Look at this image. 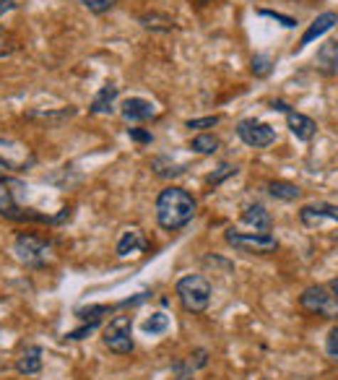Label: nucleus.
<instances>
[{"instance_id":"f257e3e1","label":"nucleus","mask_w":338,"mask_h":380,"mask_svg":"<svg viewBox=\"0 0 338 380\" xmlns=\"http://www.w3.org/2000/svg\"><path fill=\"white\" fill-rule=\"evenodd\" d=\"M196 198L190 196L188 190L177 188H164L157 198V221L159 227L167 232H177V229L188 227L193 216H196Z\"/></svg>"},{"instance_id":"f03ea898","label":"nucleus","mask_w":338,"mask_h":380,"mask_svg":"<svg viewBox=\"0 0 338 380\" xmlns=\"http://www.w3.org/2000/svg\"><path fill=\"white\" fill-rule=\"evenodd\" d=\"M26 196V183L16 177H0V216L11 221H53L34 209H23L21 198Z\"/></svg>"},{"instance_id":"7ed1b4c3","label":"nucleus","mask_w":338,"mask_h":380,"mask_svg":"<svg viewBox=\"0 0 338 380\" xmlns=\"http://www.w3.org/2000/svg\"><path fill=\"white\" fill-rule=\"evenodd\" d=\"M174 292H177V300L188 312H203L208 307L213 289H211L208 279H203V276H182Z\"/></svg>"},{"instance_id":"20e7f679","label":"nucleus","mask_w":338,"mask_h":380,"mask_svg":"<svg viewBox=\"0 0 338 380\" xmlns=\"http://www.w3.org/2000/svg\"><path fill=\"white\" fill-rule=\"evenodd\" d=\"M224 240L232 245L234 250L250 253V255H268V253H276L278 248L276 237L268 235V232H237V229H229Z\"/></svg>"},{"instance_id":"39448f33","label":"nucleus","mask_w":338,"mask_h":380,"mask_svg":"<svg viewBox=\"0 0 338 380\" xmlns=\"http://www.w3.org/2000/svg\"><path fill=\"white\" fill-rule=\"evenodd\" d=\"M14 253L23 266L39 268V266H45L47 255H50V243H45L42 237L31 235V232H21V235L16 237Z\"/></svg>"},{"instance_id":"423d86ee","label":"nucleus","mask_w":338,"mask_h":380,"mask_svg":"<svg viewBox=\"0 0 338 380\" xmlns=\"http://www.w3.org/2000/svg\"><path fill=\"white\" fill-rule=\"evenodd\" d=\"M105 344L115 354H130L133 352V320L130 315H115L105 331Z\"/></svg>"},{"instance_id":"0eeeda50","label":"nucleus","mask_w":338,"mask_h":380,"mask_svg":"<svg viewBox=\"0 0 338 380\" xmlns=\"http://www.w3.org/2000/svg\"><path fill=\"white\" fill-rule=\"evenodd\" d=\"M302 310L323 315V318H338V300L331 289L325 287H307L300 297Z\"/></svg>"},{"instance_id":"6e6552de","label":"nucleus","mask_w":338,"mask_h":380,"mask_svg":"<svg viewBox=\"0 0 338 380\" xmlns=\"http://www.w3.org/2000/svg\"><path fill=\"white\" fill-rule=\"evenodd\" d=\"M237 136L248 146H253V149H265V146H270L276 141V130L270 128L268 122L242 120L240 125H237Z\"/></svg>"},{"instance_id":"1a4fd4ad","label":"nucleus","mask_w":338,"mask_h":380,"mask_svg":"<svg viewBox=\"0 0 338 380\" xmlns=\"http://www.w3.org/2000/svg\"><path fill=\"white\" fill-rule=\"evenodd\" d=\"M300 219L305 227H317V224H323V221H338V206L307 204V206H302Z\"/></svg>"},{"instance_id":"9d476101","label":"nucleus","mask_w":338,"mask_h":380,"mask_svg":"<svg viewBox=\"0 0 338 380\" xmlns=\"http://www.w3.org/2000/svg\"><path fill=\"white\" fill-rule=\"evenodd\" d=\"M338 23V14L336 11H325V14H320L315 19V21L310 23L307 26V31L302 34V39H300V45H297V50H302V47H307L310 42H315L317 37H323L325 31H331L333 26Z\"/></svg>"},{"instance_id":"9b49d317","label":"nucleus","mask_w":338,"mask_h":380,"mask_svg":"<svg viewBox=\"0 0 338 380\" xmlns=\"http://www.w3.org/2000/svg\"><path fill=\"white\" fill-rule=\"evenodd\" d=\"M122 117L128 122H143L149 120V117H154L157 115V107L151 105L149 99H141V97H130L122 102Z\"/></svg>"},{"instance_id":"f8f14e48","label":"nucleus","mask_w":338,"mask_h":380,"mask_svg":"<svg viewBox=\"0 0 338 380\" xmlns=\"http://www.w3.org/2000/svg\"><path fill=\"white\" fill-rule=\"evenodd\" d=\"M315 65L320 73H325V76H336L338 73V39L325 42V45L317 50Z\"/></svg>"},{"instance_id":"ddd939ff","label":"nucleus","mask_w":338,"mask_h":380,"mask_svg":"<svg viewBox=\"0 0 338 380\" xmlns=\"http://www.w3.org/2000/svg\"><path fill=\"white\" fill-rule=\"evenodd\" d=\"M286 125H289V130H292L294 136L300 138V141H312L317 133V125L312 117H307V115H302V112H289L286 115Z\"/></svg>"},{"instance_id":"4468645a","label":"nucleus","mask_w":338,"mask_h":380,"mask_svg":"<svg viewBox=\"0 0 338 380\" xmlns=\"http://www.w3.org/2000/svg\"><path fill=\"white\" fill-rule=\"evenodd\" d=\"M146 248H149V240H146V235H143L141 229H128L120 237V243H117V255L128 258L130 253H143Z\"/></svg>"},{"instance_id":"2eb2a0df","label":"nucleus","mask_w":338,"mask_h":380,"mask_svg":"<svg viewBox=\"0 0 338 380\" xmlns=\"http://www.w3.org/2000/svg\"><path fill=\"white\" fill-rule=\"evenodd\" d=\"M117 94H120V86L105 84L102 89H99L97 97H94V102H91L89 112L91 115H110L112 112V105H115V99H117Z\"/></svg>"},{"instance_id":"dca6fc26","label":"nucleus","mask_w":338,"mask_h":380,"mask_svg":"<svg viewBox=\"0 0 338 380\" xmlns=\"http://www.w3.org/2000/svg\"><path fill=\"white\" fill-rule=\"evenodd\" d=\"M16 370L21 375H37L42 370V349L39 347H26L21 357L16 359Z\"/></svg>"},{"instance_id":"f3484780","label":"nucleus","mask_w":338,"mask_h":380,"mask_svg":"<svg viewBox=\"0 0 338 380\" xmlns=\"http://www.w3.org/2000/svg\"><path fill=\"white\" fill-rule=\"evenodd\" d=\"M242 221L250 224V227H255V232H270L273 227V219H270V213L265 211L263 206H248L245 213H242Z\"/></svg>"},{"instance_id":"a211bd4d","label":"nucleus","mask_w":338,"mask_h":380,"mask_svg":"<svg viewBox=\"0 0 338 380\" xmlns=\"http://www.w3.org/2000/svg\"><path fill=\"white\" fill-rule=\"evenodd\" d=\"M268 193L278 201H297L302 196V190L297 188L294 183H284V180H273L268 185Z\"/></svg>"},{"instance_id":"6ab92c4d","label":"nucleus","mask_w":338,"mask_h":380,"mask_svg":"<svg viewBox=\"0 0 338 380\" xmlns=\"http://www.w3.org/2000/svg\"><path fill=\"white\" fill-rule=\"evenodd\" d=\"M151 169L157 172L159 177H177L185 172V167L182 164H177V162H169L167 157H157V159L151 162Z\"/></svg>"},{"instance_id":"aec40b11","label":"nucleus","mask_w":338,"mask_h":380,"mask_svg":"<svg viewBox=\"0 0 338 380\" xmlns=\"http://www.w3.org/2000/svg\"><path fill=\"white\" fill-rule=\"evenodd\" d=\"M218 146H221V141H218L216 136H211V133H201V136L193 138L190 149H193L196 154H216Z\"/></svg>"},{"instance_id":"412c9836","label":"nucleus","mask_w":338,"mask_h":380,"mask_svg":"<svg viewBox=\"0 0 338 380\" xmlns=\"http://www.w3.org/2000/svg\"><path fill=\"white\" fill-rule=\"evenodd\" d=\"M167 328H169V318H167L164 312H154L146 323H143V331L151 336H159V334H164Z\"/></svg>"},{"instance_id":"4be33fe9","label":"nucleus","mask_w":338,"mask_h":380,"mask_svg":"<svg viewBox=\"0 0 338 380\" xmlns=\"http://www.w3.org/2000/svg\"><path fill=\"white\" fill-rule=\"evenodd\" d=\"M216 122H218V115H208V117H196V120H188V122H185V128L206 130V128H213Z\"/></svg>"},{"instance_id":"5701e85b","label":"nucleus","mask_w":338,"mask_h":380,"mask_svg":"<svg viewBox=\"0 0 338 380\" xmlns=\"http://www.w3.org/2000/svg\"><path fill=\"white\" fill-rule=\"evenodd\" d=\"M110 310V307H105V305H97V307H81V310H75V315H78V318L81 320H94V323H97L99 318H102V312H107Z\"/></svg>"},{"instance_id":"b1692460","label":"nucleus","mask_w":338,"mask_h":380,"mask_svg":"<svg viewBox=\"0 0 338 380\" xmlns=\"http://www.w3.org/2000/svg\"><path fill=\"white\" fill-rule=\"evenodd\" d=\"M253 73H255V76H268L270 73L268 55H255V58H253Z\"/></svg>"},{"instance_id":"393cba45","label":"nucleus","mask_w":338,"mask_h":380,"mask_svg":"<svg viewBox=\"0 0 338 380\" xmlns=\"http://www.w3.org/2000/svg\"><path fill=\"white\" fill-rule=\"evenodd\" d=\"M83 8H89L91 14H105L115 6V0H81Z\"/></svg>"},{"instance_id":"a878e982","label":"nucleus","mask_w":338,"mask_h":380,"mask_svg":"<svg viewBox=\"0 0 338 380\" xmlns=\"http://www.w3.org/2000/svg\"><path fill=\"white\" fill-rule=\"evenodd\" d=\"M232 175H237V167H232V164H221V167H218V172H213V175L208 177V183L218 185L221 180H226V177H232Z\"/></svg>"},{"instance_id":"bb28decb","label":"nucleus","mask_w":338,"mask_h":380,"mask_svg":"<svg viewBox=\"0 0 338 380\" xmlns=\"http://www.w3.org/2000/svg\"><path fill=\"white\" fill-rule=\"evenodd\" d=\"M258 16H265V19H273V21L284 23L286 29H294V26H297V21H294V19H289V16L276 14V11H258Z\"/></svg>"},{"instance_id":"cd10ccee","label":"nucleus","mask_w":338,"mask_h":380,"mask_svg":"<svg viewBox=\"0 0 338 380\" xmlns=\"http://www.w3.org/2000/svg\"><path fill=\"white\" fill-rule=\"evenodd\" d=\"M325 352H328V357L333 362H338V328H333L331 334H328V342H325Z\"/></svg>"},{"instance_id":"c85d7f7f","label":"nucleus","mask_w":338,"mask_h":380,"mask_svg":"<svg viewBox=\"0 0 338 380\" xmlns=\"http://www.w3.org/2000/svg\"><path fill=\"white\" fill-rule=\"evenodd\" d=\"M128 136L133 138V141H138V144H151V141H154V136L141 128H128Z\"/></svg>"},{"instance_id":"c756f323","label":"nucleus","mask_w":338,"mask_h":380,"mask_svg":"<svg viewBox=\"0 0 338 380\" xmlns=\"http://www.w3.org/2000/svg\"><path fill=\"white\" fill-rule=\"evenodd\" d=\"M97 323H99V320H97ZM97 323L91 320V323H86V326H81V328H78V331H70V334H68V339H73V342H78V339H83V336H89L91 331L97 328Z\"/></svg>"},{"instance_id":"7c9ffc66","label":"nucleus","mask_w":338,"mask_h":380,"mask_svg":"<svg viewBox=\"0 0 338 380\" xmlns=\"http://www.w3.org/2000/svg\"><path fill=\"white\" fill-rule=\"evenodd\" d=\"M14 8H16L14 0H0V16L8 14V11H14Z\"/></svg>"},{"instance_id":"2f4dec72","label":"nucleus","mask_w":338,"mask_h":380,"mask_svg":"<svg viewBox=\"0 0 338 380\" xmlns=\"http://www.w3.org/2000/svg\"><path fill=\"white\" fill-rule=\"evenodd\" d=\"M11 169H14V164H11V162H6V159H3V157H0V177H6L8 172H11Z\"/></svg>"},{"instance_id":"473e14b6","label":"nucleus","mask_w":338,"mask_h":380,"mask_svg":"<svg viewBox=\"0 0 338 380\" xmlns=\"http://www.w3.org/2000/svg\"><path fill=\"white\" fill-rule=\"evenodd\" d=\"M273 110H278V112H292V110H289V105H286V102H281V99H278V102H273Z\"/></svg>"},{"instance_id":"72a5a7b5","label":"nucleus","mask_w":338,"mask_h":380,"mask_svg":"<svg viewBox=\"0 0 338 380\" xmlns=\"http://www.w3.org/2000/svg\"><path fill=\"white\" fill-rule=\"evenodd\" d=\"M203 365H206V352L198 349L196 352V367H203Z\"/></svg>"},{"instance_id":"f704fd0d","label":"nucleus","mask_w":338,"mask_h":380,"mask_svg":"<svg viewBox=\"0 0 338 380\" xmlns=\"http://www.w3.org/2000/svg\"><path fill=\"white\" fill-rule=\"evenodd\" d=\"M328 289H331V292H333V297H336V300H338V279H333V282H331V287H328Z\"/></svg>"},{"instance_id":"c9c22d12","label":"nucleus","mask_w":338,"mask_h":380,"mask_svg":"<svg viewBox=\"0 0 338 380\" xmlns=\"http://www.w3.org/2000/svg\"><path fill=\"white\" fill-rule=\"evenodd\" d=\"M193 3H198V6H208V3H213V0H193Z\"/></svg>"}]
</instances>
